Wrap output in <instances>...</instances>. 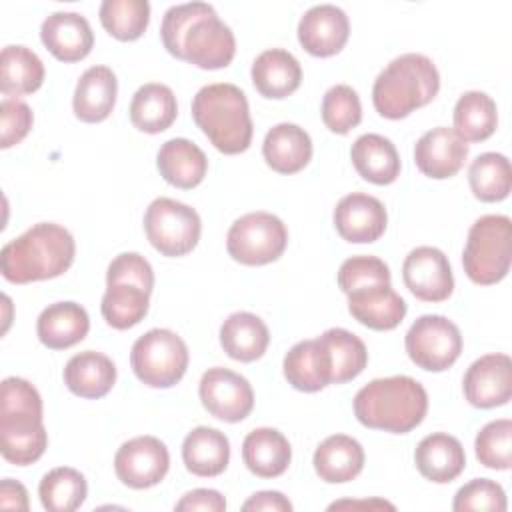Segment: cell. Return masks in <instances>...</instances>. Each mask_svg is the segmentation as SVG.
<instances>
[{"mask_svg":"<svg viewBox=\"0 0 512 512\" xmlns=\"http://www.w3.org/2000/svg\"><path fill=\"white\" fill-rule=\"evenodd\" d=\"M160 36L172 56L202 70L226 68L236 54L234 32L206 2L170 6L162 18Z\"/></svg>","mask_w":512,"mask_h":512,"instance_id":"obj_1","label":"cell"},{"mask_svg":"<svg viewBox=\"0 0 512 512\" xmlns=\"http://www.w3.org/2000/svg\"><path fill=\"white\" fill-rule=\"evenodd\" d=\"M76 254L72 234L54 222H38L0 250V272L12 284H28L64 274Z\"/></svg>","mask_w":512,"mask_h":512,"instance_id":"obj_2","label":"cell"},{"mask_svg":"<svg viewBox=\"0 0 512 512\" xmlns=\"http://www.w3.org/2000/svg\"><path fill=\"white\" fill-rule=\"evenodd\" d=\"M48 446L42 422V398L24 378L8 376L0 384V452L16 464H34Z\"/></svg>","mask_w":512,"mask_h":512,"instance_id":"obj_3","label":"cell"},{"mask_svg":"<svg viewBox=\"0 0 512 512\" xmlns=\"http://www.w3.org/2000/svg\"><path fill=\"white\" fill-rule=\"evenodd\" d=\"M428 412L424 386L410 376L376 378L354 396L356 420L374 430L406 434L414 430Z\"/></svg>","mask_w":512,"mask_h":512,"instance_id":"obj_4","label":"cell"},{"mask_svg":"<svg viewBox=\"0 0 512 512\" xmlns=\"http://www.w3.org/2000/svg\"><path fill=\"white\" fill-rule=\"evenodd\" d=\"M440 90L436 64L418 52L394 58L374 80L372 102L380 116L400 120L426 106Z\"/></svg>","mask_w":512,"mask_h":512,"instance_id":"obj_5","label":"cell"},{"mask_svg":"<svg viewBox=\"0 0 512 512\" xmlns=\"http://www.w3.org/2000/svg\"><path fill=\"white\" fill-rule=\"evenodd\" d=\"M192 118L222 154H240L252 142V118L246 94L230 82L202 86L192 100Z\"/></svg>","mask_w":512,"mask_h":512,"instance_id":"obj_6","label":"cell"},{"mask_svg":"<svg viewBox=\"0 0 512 512\" xmlns=\"http://www.w3.org/2000/svg\"><path fill=\"white\" fill-rule=\"evenodd\" d=\"M154 270L138 252L118 254L106 270V292L100 302L102 318L116 330H128L144 320L150 308Z\"/></svg>","mask_w":512,"mask_h":512,"instance_id":"obj_7","label":"cell"},{"mask_svg":"<svg viewBox=\"0 0 512 512\" xmlns=\"http://www.w3.org/2000/svg\"><path fill=\"white\" fill-rule=\"evenodd\" d=\"M512 222L504 214H484L468 230L462 252L466 276L480 286L500 282L510 270Z\"/></svg>","mask_w":512,"mask_h":512,"instance_id":"obj_8","label":"cell"},{"mask_svg":"<svg viewBox=\"0 0 512 512\" xmlns=\"http://www.w3.org/2000/svg\"><path fill=\"white\" fill-rule=\"evenodd\" d=\"M186 342L168 328H152L142 334L130 352L136 378L150 388H170L178 384L188 368Z\"/></svg>","mask_w":512,"mask_h":512,"instance_id":"obj_9","label":"cell"},{"mask_svg":"<svg viewBox=\"0 0 512 512\" xmlns=\"http://www.w3.org/2000/svg\"><path fill=\"white\" fill-rule=\"evenodd\" d=\"M144 230L148 242L162 256L178 258L196 248L202 222L198 212L188 204L160 196L146 208Z\"/></svg>","mask_w":512,"mask_h":512,"instance_id":"obj_10","label":"cell"},{"mask_svg":"<svg viewBox=\"0 0 512 512\" xmlns=\"http://www.w3.org/2000/svg\"><path fill=\"white\" fill-rule=\"evenodd\" d=\"M286 244V224L278 216L262 210L240 216L226 234L228 254L244 266H262L278 260Z\"/></svg>","mask_w":512,"mask_h":512,"instance_id":"obj_11","label":"cell"},{"mask_svg":"<svg viewBox=\"0 0 512 512\" xmlns=\"http://www.w3.org/2000/svg\"><path fill=\"white\" fill-rule=\"evenodd\" d=\"M404 346L408 358L422 370H448L462 352V334L458 326L440 314H424L408 328Z\"/></svg>","mask_w":512,"mask_h":512,"instance_id":"obj_12","label":"cell"},{"mask_svg":"<svg viewBox=\"0 0 512 512\" xmlns=\"http://www.w3.org/2000/svg\"><path fill=\"white\" fill-rule=\"evenodd\" d=\"M170 468V454L156 436H136L124 442L114 456V472L122 484L134 490L156 486Z\"/></svg>","mask_w":512,"mask_h":512,"instance_id":"obj_13","label":"cell"},{"mask_svg":"<svg viewBox=\"0 0 512 512\" xmlns=\"http://www.w3.org/2000/svg\"><path fill=\"white\" fill-rule=\"evenodd\" d=\"M202 406L218 420L240 422L254 408V390L250 382L222 366L208 368L198 386Z\"/></svg>","mask_w":512,"mask_h":512,"instance_id":"obj_14","label":"cell"},{"mask_svg":"<svg viewBox=\"0 0 512 512\" xmlns=\"http://www.w3.org/2000/svg\"><path fill=\"white\" fill-rule=\"evenodd\" d=\"M406 288L424 302H442L454 290V276L448 256L436 246H418L408 252L402 264Z\"/></svg>","mask_w":512,"mask_h":512,"instance_id":"obj_15","label":"cell"},{"mask_svg":"<svg viewBox=\"0 0 512 512\" xmlns=\"http://www.w3.org/2000/svg\"><path fill=\"white\" fill-rule=\"evenodd\" d=\"M464 396L474 408L504 406L512 396V362L494 352L474 360L462 380Z\"/></svg>","mask_w":512,"mask_h":512,"instance_id":"obj_16","label":"cell"},{"mask_svg":"<svg viewBox=\"0 0 512 512\" xmlns=\"http://www.w3.org/2000/svg\"><path fill=\"white\" fill-rule=\"evenodd\" d=\"M386 224L388 214L384 204L364 192L346 194L334 208V228L346 242H376L384 234Z\"/></svg>","mask_w":512,"mask_h":512,"instance_id":"obj_17","label":"cell"},{"mask_svg":"<svg viewBox=\"0 0 512 512\" xmlns=\"http://www.w3.org/2000/svg\"><path fill=\"white\" fill-rule=\"evenodd\" d=\"M348 36V16L334 4H316L298 22V42L312 56L326 58L338 54L348 42Z\"/></svg>","mask_w":512,"mask_h":512,"instance_id":"obj_18","label":"cell"},{"mask_svg":"<svg viewBox=\"0 0 512 512\" xmlns=\"http://www.w3.org/2000/svg\"><path fill=\"white\" fill-rule=\"evenodd\" d=\"M468 158V142L452 128L438 126L424 132L414 146V162L418 170L434 180L454 176Z\"/></svg>","mask_w":512,"mask_h":512,"instance_id":"obj_19","label":"cell"},{"mask_svg":"<svg viewBox=\"0 0 512 512\" xmlns=\"http://www.w3.org/2000/svg\"><path fill=\"white\" fill-rule=\"evenodd\" d=\"M40 40L62 62L86 58L94 46L88 20L78 12H52L40 26Z\"/></svg>","mask_w":512,"mask_h":512,"instance_id":"obj_20","label":"cell"},{"mask_svg":"<svg viewBox=\"0 0 512 512\" xmlns=\"http://www.w3.org/2000/svg\"><path fill=\"white\" fill-rule=\"evenodd\" d=\"M284 378L300 392H318L332 384V358L318 338L294 344L282 362Z\"/></svg>","mask_w":512,"mask_h":512,"instance_id":"obj_21","label":"cell"},{"mask_svg":"<svg viewBox=\"0 0 512 512\" xmlns=\"http://www.w3.org/2000/svg\"><path fill=\"white\" fill-rule=\"evenodd\" d=\"M348 296V310L354 320L370 330H394L406 316L404 298L390 284L358 288Z\"/></svg>","mask_w":512,"mask_h":512,"instance_id":"obj_22","label":"cell"},{"mask_svg":"<svg viewBox=\"0 0 512 512\" xmlns=\"http://www.w3.org/2000/svg\"><path fill=\"white\" fill-rule=\"evenodd\" d=\"M118 80L108 66H90L78 78L72 108L78 120L96 124L106 120L116 104Z\"/></svg>","mask_w":512,"mask_h":512,"instance_id":"obj_23","label":"cell"},{"mask_svg":"<svg viewBox=\"0 0 512 512\" xmlns=\"http://www.w3.org/2000/svg\"><path fill=\"white\" fill-rule=\"evenodd\" d=\"M414 462L426 480L446 484L462 474L466 466V454L458 438L446 432H434L418 442L414 450Z\"/></svg>","mask_w":512,"mask_h":512,"instance_id":"obj_24","label":"cell"},{"mask_svg":"<svg viewBox=\"0 0 512 512\" xmlns=\"http://www.w3.org/2000/svg\"><path fill=\"white\" fill-rule=\"evenodd\" d=\"M90 330L88 312L76 302H54L36 320L38 340L50 350H66L86 338Z\"/></svg>","mask_w":512,"mask_h":512,"instance_id":"obj_25","label":"cell"},{"mask_svg":"<svg viewBox=\"0 0 512 512\" xmlns=\"http://www.w3.org/2000/svg\"><path fill=\"white\" fill-rule=\"evenodd\" d=\"M250 76L264 98L280 100L298 90L302 82V66L288 50L268 48L254 58Z\"/></svg>","mask_w":512,"mask_h":512,"instance_id":"obj_26","label":"cell"},{"mask_svg":"<svg viewBox=\"0 0 512 512\" xmlns=\"http://www.w3.org/2000/svg\"><path fill=\"white\" fill-rule=\"evenodd\" d=\"M156 166L160 176L182 190H190L198 186L208 170V158L198 144L188 138H172L166 140L158 154Z\"/></svg>","mask_w":512,"mask_h":512,"instance_id":"obj_27","label":"cell"},{"mask_svg":"<svg viewBox=\"0 0 512 512\" xmlns=\"http://www.w3.org/2000/svg\"><path fill=\"white\" fill-rule=\"evenodd\" d=\"M266 164L280 174L300 172L312 158L310 134L292 122L272 126L262 142Z\"/></svg>","mask_w":512,"mask_h":512,"instance_id":"obj_28","label":"cell"},{"mask_svg":"<svg viewBox=\"0 0 512 512\" xmlns=\"http://www.w3.org/2000/svg\"><path fill=\"white\" fill-rule=\"evenodd\" d=\"M312 464L320 480L328 484H344L362 472L364 448L352 436L332 434L318 444Z\"/></svg>","mask_w":512,"mask_h":512,"instance_id":"obj_29","label":"cell"},{"mask_svg":"<svg viewBox=\"0 0 512 512\" xmlns=\"http://www.w3.org/2000/svg\"><path fill=\"white\" fill-rule=\"evenodd\" d=\"M242 458L246 468L258 478H276L286 472L292 460L288 438L276 428H254L242 442Z\"/></svg>","mask_w":512,"mask_h":512,"instance_id":"obj_30","label":"cell"},{"mask_svg":"<svg viewBox=\"0 0 512 512\" xmlns=\"http://www.w3.org/2000/svg\"><path fill=\"white\" fill-rule=\"evenodd\" d=\"M116 382V366L114 362L94 350H84L74 354L64 366V384L66 388L88 400H96L106 396Z\"/></svg>","mask_w":512,"mask_h":512,"instance_id":"obj_31","label":"cell"},{"mask_svg":"<svg viewBox=\"0 0 512 512\" xmlns=\"http://www.w3.org/2000/svg\"><path fill=\"white\" fill-rule=\"evenodd\" d=\"M182 460L194 476H218L230 462V442L218 428L196 426L182 442Z\"/></svg>","mask_w":512,"mask_h":512,"instance_id":"obj_32","label":"cell"},{"mask_svg":"<svg viewBox=\"0 0 512 512\" xmlns=\"http://www.w3.org/2000/svg\"><path fill=\"white\" fill-rule=\"evenodd\" d=\"M356 172L378 186L392 184L400 176V156L390 138L380 134H362L350 148Z\"/></svg>","mask_w":512,"mask_h":512,"instance_id":"obj_33","label":"cell"},{"mask_svg":"<svg viewBox=\"0 0 512 512\" xmlns=\"http://www.w3.org/2000/svg\"><path fill=\"white\" fill-rule=\"evenodd\" d=\"M268 344V326L252 312H234L220 326V346L232 360L254 362L264 356Z\"/></svg>","mask_w":512,"mask_h":512,"instance_id":"obj_34","label":"cell"},{"mask_svg":"<svg viewBox=\"0 0 512 512\" xmlns=\"http://www.w3.org/2000/svg\"><path fill=\"white\" fill-rule=\"evenodd\" d=\"M178 114L176 96L170 86L148 82L140 86L130 102V122L146 134H160L172 126Z\"/></svg>","mask_w":512,"mask_h":512,"instance_id":"obj_35","label":"cell"},{"mask_svg":"<svg viewBox=\"0 0 512 512\" xmlns=\"http://www.w3.org/2000/svg\"><path fill=\"white\" fill-rule=\"evenodd\" d=\"M44 82V64L22 44H10L0 54V90L6 98L36 92Z\"/></svg>","mask_w":512,"mask_h":512,"instance_id":"obj_36","label":"cell"},{"mask_svg":"<svg viewBox=\"0 0 512 512\" xmlns=\"http://www.w3.org/2000/svg\"><path fill=\"white\" fill-rule=\"evenodd\" d=\"M454 132L464 142H482L490 138L498 124L496 102L480 90L464 92L454 106Z\"/></svg>","mask_w":512,"mask_h":512,"instance_id":"obj_37","label":"cell"},{"mask_svg":"<svg viewBox=\"0 0 512 512\" xmlns=\"http://www.w3.org/2000/svg\"><path fill=\"white\" fill-rule=\"evenodd\" d=\"M88 494L84 474L70 466H58L46 472L38 484V496L48 512L78 510Z\"/></svg>","mask_w":512,"mask_h":512,"instance_id":"obj_38","label":"cell"},{"mask_svg":"<svg viewBox=\"0 0 512 512\" xmlns=\"http://www.w3.org/2000/svg\"><path fill=\"white\" fill-rule=\"evenodd\" d=\"M472 194L480 202H500L510 194L512 168L510 160L500 152H484L476 156L468 168Z\"/></svg>","mask_w":512,"mask_h":512,"instance_id":"obj_39","label":"cell"},{"mask_svg":"<svg viewBox=\"0 0 512 512\" xmlns=\"http://www.w3.org/2000/svg\"><path fill=\"white\" fill-rule=\"evenodd\" d=\"M320 340L332 358V384H344L362 374L368 364V350L356 334L346 328H328Z\"/></svg>","mask_w":512,"mask_h":512,"instance_id":"obj_40","label":"cell"},{"mask_svg":"<svg viewBox=\"0 0 512 512\" xmlns=\"http://www.w3.org/2000/svg\"><path fill=\"white\" fill-rule=\"evenodd\" d=\"M98 14L110 36L130 42L140 38L148 28L150 4L146 0H104Z\"/></svg>","mask_w":512,"mask_h":512,"instance_id":"obj_41","label":"cell"},{"mask_svg":"<svg viewBox=\"0 0 512 512\" xmlns=\"http://www.w3.org/2000/svg\"><path fill=\"white\" fill-rule=\"evenodd\" d=\"M322 122L334 134H348L362 120V104L358 92L348 84H336L324 92Z\"/></svg>","mask_w":512,"mask_h":512,"instance_id":"obj_42","label":"cell"},{"mask_svg":"<svg viewBox=\"0 0 512 512\" xmlns=\"http://www.w3.org/2000/svg\"><path fill=\"white\" fill-rule=\"evenodd\" d=\"M474 450L482 466L508 470L512 466V422L508 418H500L482 426L476 434Z\"/></svg>","mask_w":512,"mask_h":512,"instance_id":"obj_43","label":"cell"},{"mask_svg":"<svg viewBox=\"0 0 512 512\" xmlns=\"http://www.w3.org/2000/svg\"><path fill=\"white\" fill-rule=\"evenodd\" d=\"M374 284H390V268L378 256L360 254L340 264L338 286L344 294H350L358 288H366Z\"/></svg>","mask_w":512,"mask_h":512,"instance_id":"obj_44","label":"cell"},{"mask_svg":"<svg viewBox=\"0 0 512 512\" xmlns=\"http://www.w3.org/2000/svg\"><path fill=\"white\" fill-rule=\"evenodd\" d=\"M454 512H468V510H506V492L504 488L490 480V478H474L462 488H458L454 502Z\"/></svg>","mask_w":512,"mask_h":512,"instance_id":"obj_45","label":"cell"},{"mask_svg":"<svg viewBox=\"0 0 512 512\" xmlns=\"http://www.w3.org/2000/svg\"><path fill=\"white\" fill-rule=\"evenodd\" d=\"M34 122L32 110L18 98H4L0 102V146L6 150L26 138Z\"/></svg>","mask_w":512,"mask_h":512,"instance_id":"obj_46","label":"cell"},{"mask_svg":"<svg viewBox=\"0 0 512 512\" xmlns=\"http://www.w3.org/2000/svg\"><path fill=\"white\" fill-rule=\"evenodd\" d=\"M174 510L178 512H194V510H202V512H224L226 510V500L218 490L212 488H196L186 492L174 506Z\"/></svg>","mask_w":512,"mask_h":512,"instance_id":"obj_47","label":"cell"},{"mask_svg":"<svg viewBox=\"0 0 512 512\" xmlns=\"http://www.w3.org/2000/svg\"><path fill=\"white\" fill-rule=\"evenodd\" d=\"M244 512H290L292 510V502L276 490H262L252 494L244 504H242Z\"/></svg>","mask_w":512,"mask_h":512,"instance_id":"obj_48","label":"cell"},{"mask_svg":"<svg viewBox=\"0 0 512 512\" xmlns=\"http://www.w3.org/2000/svg\"><path fill=\"white\" fill-rule=\"evenodd\" d=\"M0 506L12 508V510H28V492L22 482L4 478L0 484Z\"/></svg>","mask_w":512,"mask_h":512,"instance_id":"obj_49","label":"cell"},{"mask_svg":"<svg viewBox=\"0 0 512 512\" xmlns=\"http://www.w3.org/2000/svg\"><path fill=\"white\" fill-rule=\"evenodd\" d=\"M336 508H388L394 510V504L384 502V500H342V502H334L328 506V510H336Z\"/></svg>","mask_w":512,"mask_h":512,"instance_id":"obj_50","label":"cell"}]
</instances>
